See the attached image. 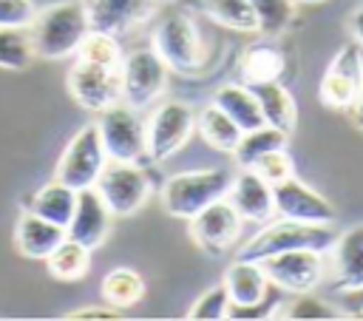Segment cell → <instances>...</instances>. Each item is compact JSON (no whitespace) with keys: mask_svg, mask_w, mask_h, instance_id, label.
<instances>
[{"mask_svg":"<svg viewBox=\"0 0 363 321\" xmlns=\"http://www.w3.org/2000/svg\"><path fill=\"white\" fill-rule=\"evenodd\" d=\"M91 31L85 0H62L43 11H37L28 26V40L37 57L43 60H65L77 54L79 43Z\"/></svg>","mask_w":363,"mask_h":321,"instance_id":"cell-1","label":"cell"},{"mask_svg":"<svg viewBox=\"0 0 363 321\" xmlns=\"http://www.w3.org/2000/svg\"><path fill=\"white\" fill-rule=\"evenodd\" d=\"M337 233L332 230V224H309V222H295V219H281L264 224L255 236H250L235 259H250V261H261L267 256L275 253H286V250H318V253H329L335 244Z\"/></svg>","mask_w":363,"mask_h":321,"instance_id":"cell-2","label":"cell"},{"mask_svg":"<svg viewBox=\"0 0 363 321\" xmlns=\"http://www.w3.org/2000/svg\"><path fill=\"white\" fill-rule=\"evenodd\" d=\"M230 182H233V173L224 168L176 173L162 187V207L176 219H193L207 205L224 199L230 190Z\"/></svg>","mask_w":363,"mask_h":321,"instance_id":"cell-3","label":"cell"},{"mask_svg":"<svg viewBox=\"0 0 363 321\" xmlns=\"http://www.w3.org/2000/svg\"><path fill=\"white\" fill-rule=\"evenodd\" d=\"M105 165H108V153H105L99 128H96V122H88L68 139V145L57 162L54 179L74 190H85V187L96 185Z\"/></svg>","mask_w":363,"mask_h":321,"instance_id":"cell-4","label":"cell"},{"mask_svg":"<svg viewBox=\"0 0 363 321\" xmlns=\"http://www.w3.org/2000/svg\"><path fill=\"white\" fill-rule=\"evenodd\" d=\"M153 51L179 74H193L201 68L204 45L201 34L187 14H164L153 31Z\"/></svg>","mask_w":363,"mask_h":321,"instance_id":"cell-5","label":"cell"},{"mask_svg":"<svg viewBox=\"0 0 363 321\" xmlns=\"http://www.w3.org/2000/svg\"><path fill=\"white\" fill-rule=\"evenodd\" d=\"M65 82H68L71 99L85 111L99 114V111L122 102V80H119L116 65H105V62L77 57Z\"/></svg>","mask_w":363,"mask_h":321,"instance_id":"cell-6","label":"cell"},{"mask_svg":"<svg viewBox=\"0 0 363 321\" xmlns=\"http://www.w3.org/2000/svg\"><path fill=\"white\" fill-rule=\"evenodd\" d=\"M96 128H99L108 159H113V162H139L147 153V134H145V122H142L136 108H130L125 102H116V105L99 111Z\"/></svg>","mask_w":363,"mask_h":321,"instance_id":"cell-7","label":"cell"},{"mask_svg":"<svg viewBox=\"0 0 363 321\" xmlns=\"http://www.w3.org/2000/svg\"><path fill=\"white\" fill-rule=\"evenodd\" d=\"M122 80V102L130 108H147L167 88V62L153 48H136L122 54L119 65Z\"/></svg>","mask_w":363,"mask_h":321,"instance_id":"cell-8","label":"cell"},{"mask_svg":"<svg viewBox=\"0 0 363 321\" xmlns=\"http://www.w3.org/2000/svg\"><path fill=\"white\" fill-rule=\"evenodd\" d=\"M96 193L105 199L113 219L133 216L150 196V179L136 162H113L108 159L105 170L96 179Z\"/></svg>","mask_w":363,"mask_h":321,"instance_id":"cell-9","label":"cell"},{"mask_svg":"<svg viewBox=\"0 0 363 321\" xmlns=\"http://www.w3.org/2000/svg\"><path fill=\"white\" fill-rule=\"evenodd\" d=\"M269 278V284L281 293H312L326 278V253L318 250H286L258 261Z\"/></svg>","mask_w":363,"mask_h":321,"instance_id":"cell-10","label":"cell"},{"mask_svg":"<svg viewBox=\"0 0 363 321\" xmlns=\"http://www.w3.org/2000/svg\"><path fill=\"white\" fill-rule=\"evenodd\" d=\"M363 91V51L357 43L343 45L320 77L318 99L332 111H349Z\"/></svg>","mask_w":363,"mask_h":321,"instance_id":"cell-11","label":"cell"},{"mask_svg":"<svg viewBox=\"0 0 363 321\" xmlns=\"http://www.w3.org/2000/svg\"><path fill=\"white\" fill-rule=\"evenodd\" d=\"M196 128V116L190 111V105L184 102H164L159 105L150 119L145 122V134H147V156L153 162H164L170 159L176 151H182V145L190 139Z\"/></svg>","mask_w":363,"mask_h":321,"instance_id":"cell-12","label":"cell"},{"mask_svg":"<svg viewBox=\"0 0 363 321\" xmlns=\"http://www.w3.org/2000/svg\"><path fill=\"white\" fill-rule=\"evenodd\" d=\"M272 202H275V216L281 219H295V222H309V224H332L335 222V205L320 196L315 187L301 182L298 176H289L278 185H272Z\"/></svg>","mask_w":363,"mask_h":321,"instance_id":"cell-13","label":"cell"},{"mask_svg":"<svg viewBox=\"0 0 363 321\" xmlns=\"http://www.w3.org/2000/svg\"><path fill=\"white\" fill-rule=\"evenodd\" d=\"M190 222V236L199 247H204L207 253H224L230 250L238 236H241V227H244V219L238 216V210L227 202V199H218L213 205H207L204 210H199Z\"/></svg>","mask_w":363,"mask_h":321,"instance_id":"cell-14","label":"cell"},{"mask_svg":"<svg viewBox=\"0 0 363 321\" xmlns=\"http://www.w3.org/2000/svg\"><path fill=\"white\" fill-rule=\"evenodd\" d=\"M244 222H269L275 216V202H272V185L252 168H241L233 173L230 190L224 196Z\"/></svg>","mask_w":363,"mask_h":321,"instance_id":"cell-15","label":"cell"},{"mask_svg":"<svg viewBox=\"0 0 363 321\" xmlns=\"http://www.w3.org/2000/svg\"><path fill=\"white\" fill-rule=\"evenodd\" d=\"M111 219H113V213L108 210V205L96 193V187H85V190H77V207H74V216L65 230L71 239H77L79 244L94 250L108 239Z\"/></svg>","mask_w":363,"mask_h":321,"instance_id":"cell-16","label":"cell"},{"mask_svg":"<svg viewBox=\"0 0 363 321\" xmlns=\"http://www.w3.org/2000/svg\"><path fill=\"white\" fill-rule=\"evenodd\" d=\"M159 0H85L91 28L105 34H122L133 26L145 23Z\"/></svg>","mask_w":363,"mask_h":321,"instance_id":"cell-17","label":"cell"},{"mask_svg":"<svg viewBox=\"0 0 363 321\" xmlns=\"http://www.w3.org/2000/svg\"><path fill=\"white\" fill-rule=\"evenodd\" d=\"M332 287L337 293L354 290L363 284V224L337 233L332 244Z\"/></svg>","mask_w":363,"mask_h":321,"instance_id":"cell-18","label":"cell"},{"mask_svg":"<svg viewBox=\"0 0 363 321\" xmlns=\"http://www.w3.org/2000/svg\"><path fill=\"white\" fill-rule=\"evenodd\" d=\"M68 236V230L57 222H48L31 210H26L20 219H17V227H14V241H17V250L26 256V259H37V261H45V256Z\"/></svg>","mask_w":363,"mask_h":321,"instance_id":"cell-19","label":"cell"},{"mask_svg":"<svg viewBox=\"0 0 363 321\" xmlns=\"http://www.w3.org/2000/svg\"><path fill=\"white\" fill-rule=\"evenodd\" d=\"M221 284L227 287V295H230L233 307H252V304L264 301L272 290L264 267L258 261H250V259H235L227 267Z\"/></svg>","mask_w":363,"mask_h":321,"instance_id":"cell-20","label":"cell"},{"mask_svg":"<svg viewBox=\"0 0 363 321\" xmlns=\"http://www.w3.org/2000/svg\"><path fill=\"white\" fill-rule=\"evenodd\" d=\"M250 88H252V94L258 97L264 122L281 128L284 134H292L295 125H298V105H295V97L289 94V88L281 85V80L255 82V85H250Z\"/></svg>","mask_w":363,"mask_h":321,"instance_id":"cell-21","label":"cell"},{"mask_svg":"<svg viewBox=\"0 0 363 321\" xmlns=\"http://www.w3.org/2000/svg\"><path fill=\"white\" fill-rule=\"evenodd\" d=\"M213 102H216L241 131H252V128L267 125V122H264V114H261V105H258V97L252 94L250 85H238V82L221 85V88L216 91Z\"/></svg>","mask_w":363,"mask_h":321,"instance_id":"cell-22","label":"cell"},{"mask_svg":"<svg viewBox=\"0 0 363 321\" xmlns=\"http://www.w3.org/2000/svg\"><path fill=\"white\" fill-rule=\"evenodd\" d=\"M238 74H241L244 85L281 80V74H284V54L272 43H252L241 54Z\"/></svg>","mask_w":363,"mask_h":321,"instance_id":"cell-23","label":"cell"},{"mask_svg":"<svg viewBox=\"0 0 363 321\" xmlns=\"http://www.w3.org/2000/svg\"><path fill=\"white\" fill-rule=\"evenodd\" d=\"M74 207H77V190L62 185V182H51V185H43L31 202H28V210L48 219V222H57L62 227H68L71 216H74Z\"/></svg>","mask_w":363,"mask_h":321,"instance_id":"cell-24","label":"cell"},{"mask_svg":"<svg viewBox=\"0 0 363 321\" xmlns=\"http://www.w3.org/2000/svg\"><path fill=\"white\" fill-rule=\"evenodd\" d=\"M196 128H199L201 139H204L210 148L221 151V153H233L235 145H238V139H241V134H244L216 102L207 105V108L196 116Z\"/></svg>","mask_w":363,"mask_h":321,"instance_id":"cell-25","label":"cell"},{"mask_svg":"<svg viewBox=\"0 0 363 321\" xmlns=\"http://www.w3.org/2000/svg\"><path fill=\"white\" fill-rule=\"evenodd\" d=\"M45 264H48V273L60 281H77L88 273L91 267V250L85 244H79L77 239L65 236L48 256H45Z\"/></svg>","mask_w":363,"mask_h":321,"instance_id":"cell-26","label":"cell"},{"mask_svg":"<svg viewBox=\"0 0 363 321\" xmlns=\"http://www.w3.org/2000/svg\"><path fill=\"white\" fill-rule=\"evenodd\" d=\"M286 136L289 134H284L275 125H261V128L244 131L233 151V159L238 162V168H252L264 153H269L275 148H286Z\"/></svg>","mask_w":363,"mask_h":321,"instance_id":"cell-27","label":"cell"},{"mask_svg":"<svg viewBox=\"0 0 363 321\" xmlns=\"http://www.w3.org/2000/svg\"><path fill=\"white\" fill-rule=\"evenodd\" d=\"M201 6L207 11V17L224 28H233L241 34L258 31V14L250 0H201Z\"/></svg>","mask_w":363,"mask_h":321,"instance_id":"cell-28","label":"cell"},{"mask_svg":"<svg viewBox=\"0 0 363 321\" xmlns=\"http://www.w3.org/2000/svg\"><path fill=\"white\" fill-rule=\"evenodd\" d=\"M102 295L111 307H130L145 295V281L130 267H116L102 278Z\"/></svg>","mask_w":363,"mask_h":321,"instance_id":"cell-29","label":"cell"},{"mask_svg":"<svg viewBox=\"0 0 363 321\" xmlns=\"http://www.w3.org/2000/svg\"><path fill=\"white\" fill-rule=\"evenodd\" d=\"M258 14V31L272 37L281 34L295 14V0H250Z\"/></svg>","mask_w":363,"mask_h":321,"instance_id":"cell-30","label":"cell"},{"mask_svg":"<svg viewBox=\"0 0 363 321\" xmlns=\"http://www.w3.org/2000/svg\"><path fill=\"white\" fill-rule=\"evenodd\" d=\"M77 57L94 60V62H105V65H116V68L122 65V48L116 43V37L105 34V31H96V28H91L85 34V40L77 48Z\"/></svg>","mask_w":363,"mask_h":321,"instance_id":"cell-31","label":"cell"},{"mask_svg":"<svg viewBox=\"0 0 363 321\" xmlns=\"http://www.w3.org/2000/svg\"><path fill=\"white\" fill-rule=\"evenodd\" d=\"M34 57L28 31L20 28H0V68H26Z\"/></svg>","mask_w":363,"mask_h":321,"instance_id":"cell-32","label":"cell"},{"mask_svg":"<svg viewBox=\"0 0 363 321\" xmlns=\"http://www.w3.org/2000/svg\"><path fill=\"white\" fill-rule=\"evenodd\" d=\"M227 310H230V295H227V287L218 284V287H210L204 295L196 298L187 318H193V321H218V318H227Z\"/></svg>","mask_w":363,"mask_h":321,"instance_id":"cell-33","label":"cell"},{"mask_svg":"<svg viewBox=\"0 0 363 321\" xmlns=\"http://www.w3.org/2000/svg\"><path fill=\"white\" fill-rule=\"evenodd\" d=\"M281 310H284L281 312L284 318H323V321L326 318H337L335 307L329 301L312 295V293H295V298L289 304H284Z\"/></svg>","mask_w":363,"mask_h":321,"instance_id":"cell-34","label":"cell"},{"mask_svg":"<svg viewBox=\"0 0 363 321\" xmlns=\"http://www.w3.org/2000/svg\"><path fill=\"white\" fill-rule=\"evenodd\" d=\"M252 170H258L269 185H278V182L295 176V165H292V156L286 153V148H275V151L264 153V156L252 165Z\"/></svg>","mask_w":363,"mask_h":321,"instance_id":"cell-35","label":"cell"},{"mask_svg":"<svg viewBox=\"0 0 363 321\" xmlns=\"http://www.w3.org/2000/svg\"><path fill=\"white\" fill-rule=\"evenodd\" d=\"M34 17H37V9L31 0H0V28L28 31Z\"/></svg>","mask_w":363,"mask_h":321,"instance_id":"cell-36","label":"cell"},{"mask_svg":"<svg viewBox=\"0 0 363 321\" xmlns=\"http://www.w3.org/2000/svg\"><path fill=\"white\" fill-rule=\"evenodd\" d=\"M65 318H71V321H91V318H105V321H111V318H119V312H116V310H105V307H82V310L68 312Z\"/></svg>","mask_w":363,"mask_h":321,"instance_id":"cell-37","label":"cell"},{"mask_svg":"<svg viewBox=\"0 0 363 321\" xmlns=\"http://www.w3.org/2000/svg\"><path fill=\"white\" fill-rule=\"evenodd\" d=\"M343 307H346L354 318H363V284L343 293Z\"/></svg>","mask_w":363,"mask_h":321,"instance_id":"cell-38","label":"cell"},{"mask_svg":"<svg viewBox=\"0 0 363 321\" xmlns=\"http://www.w3.org/2000/svg\"><path fill=\"white\" fill-rule=\"evenodd\" d=\"M349 28H352V37H354V43H357V45L363 48V6H357V9L352 11Z\"/></svg>","mask_w":363,"mask_h":321,"instance_id":"cell-39","label":"cell"},{"mask_svg":"<svg viewBox=\"0 0 363 321\" xmlns=\"http://www.w3.org/2000/svg\"><path fill=\"white\" fill-rule=\"evenodd\" d=\"M349 116H352V122H354V125L363 131V91H360V97L354 99V105L349 108Z\"/></svg>","mask_w":363,"mask_h":321,"instance_id":"cell-40","label":"cell"},{"mask_svg":"<svg viewBox=\"0 0 363 321\" xmlns=\"http://www.w3.org/2000/svg\"><path fill=\"white\" fill-rule=\"evenodd\" d=\"M298 3H323V0H298Z\"/></svg>","mask_w":363,"mask_h":321,"instance_id":"cell-41","label":"cell"}]
</instances>
